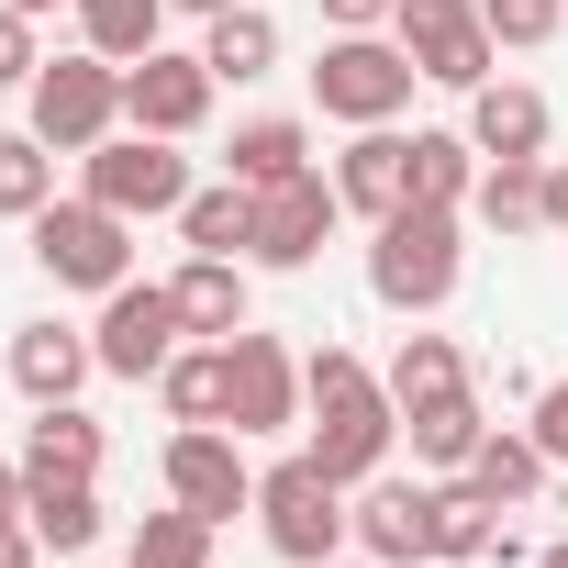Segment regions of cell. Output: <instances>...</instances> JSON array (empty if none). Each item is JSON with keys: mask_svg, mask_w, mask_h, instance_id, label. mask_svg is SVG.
I'll list each match as a JSON object with an SVG mask.
<instances>
[{"mask_svg": "<svg viewBox=\"0 0 568 568\" xmlns=\"http://www.w3.org/2000/svg\"><path fill=\"white\" fill-rule=\"evenodd\" d=\"M302 424H313V457H324L346 490L379 479L390 446H402V402H390V379H379L357 346H313V357H302Z\"/></svg>", "mask_w": 568, "mask_h": 568, "instance_id": "cell-1", "label": "cell"}, {"mask_svg": "<svg viewBox=\"0 0 568 568\" xmlns=\"http://www.w3.org/2000/svg\"><path fill=\"white\" fill-rule=\"evenodd\" d=\"M457 267H468V245H457V212L446 201H402L390 223H368V291L402 324H424V313L457 302Z\"/></svg>", "mask_w": 568, "mask_h": 568, "instance_id": "cell-2", "label": "cell"}, {"mask_svg": "<svg viewBox=\"0 0 568 568\" xmlns=\"http://www.w3.org/2000/svg\"><path fill=\"white\" fill-rule=\"evenodd\" d=\"M256 535L291 557V568H324V557H346V546H357V490L302 446V457L256 468Z\"/></svg>", "mask_w": 568, "mask_h": 568, "instance_id": "cell-3", "label": "cell"}, {"mask_svg": "<svg viewBox=\"0 0 568 568\" xmlns=\"http://www.w3.org/2000/svg\"><path fill=\"white\" fill-rule=\"evenodd\" d=\"M23 234H34V267L57 278V291H123V278H134V223L112 201H90V190L45 201Z\"/></svg>", "mask_w": 568, "mask_h": 568, "instance_id": "cell-4", "label": "cell"}, {"mask_svg": "<svg viewBox=\"0 0 568 568\" xmlns=\"http://www.w3.org/2000/svg\"><path fill=\"white\" fill-rule=\"evenodd\" d=\"M23 112H34V134H45L57 156H90V145L123 123V68L90 57V45H79V57H45L34 90H23Z\"/></svg>", "mask_w": 568, "mask_h": 568, "instance_id": "cell-5", "label": "cell"}, {"mask_svg": "<svg viewBox=\"0 0 568 568\" xmlns=\"http://www.w3.org/2000/svg\"><path fill=\"white\" fill-rule=\"evenodd\" d=\"M79 190L112 201L123 223H156V212H179L201 179H190V156H179L168 134H134V123H123V134H101V145L79 156Z\"/></svg>", "mask_w": 568, "mask_h": 568, "instance_id": "cell-6", "label": "cell"}, {"mask_svg": "<svg viewBox=\"0 0 568 568\" xmlns=\"http://www.w3.org/2000/svg\"><path fill=\"white\" fill-rule=\"evenodd\" d=\"M413 57H402V34H335L324 57H313V101L335 112V123H402V101H413Z\"/></svg>", "mask_w": 568, "mask_h": 568, "instance_id": "cell-7", "label": "cell"}, {"mask_svg": "<svg viewBox=\"0 0 568 568\" xmlns=\"http://www.w3.org/2000/svg\"><path fill=\"white\" fill-rule=\"evenodd\" d=\"M90 346H101V379H156V368L190 346V324H179V291H168V278H123V291H101V324H90Z\"/></svg>", "mask_w": 568, "mask_h": 568, "instance_id": "cell-8", "label": "cell"}, {"mask_svg": "<svg viewBox=\"0 0 568 568\" xmlns=\"http://www.w3.org/2000/svg\"><path fill=\"white\" fill-rule=\"evenodd\" d=\"M390 34H402V57L435 79V90H479L490 79V23H479V0H390Z\"/></svg>", "mask_w": 568, "mask_h": 568, "instance_id": "cell-9", "label": "cell"}, {"mask_svg": "<svg viewBox=\"0 0 568 568\" xmlns=\"http://www.w3.org/2000/svg\"><path fill=\"white\" fill-rule=\"evenodd\" d=\"M156 468H168V501H190V513H212V524L256 513V468H245V435H234V424H179Z\"/></svg>", "mask_w": 568, "mask_h": 568, "instance_id": "cell-10", "label": "cell"}, {"mask_svg": "<svg viewBox=\"0 0 568 568\" xmlns=\"http://www.w3.org/2000/svg\"><path fill=\"white\" fill-rule=\"evenodd\" d=\"M335 223H346V201H335V179H324V168L278 179V190H256V234H245V267H313Z\"/></svg>", "mask_w": 568, "mask_h": 568, "instance_id": "cell-11", "label": "cell"}, {"mask_svg": "<svg viewBox=\"0 0 568 568\" xmlns=\"http://www.w3.org/2000/svg\"><path fill=\"white\" fill-rule=\"evenodd\" d=\"M223 357H234V402H223V424L256 446V435H291L302 424V357L278 346V335H223Z\"/></svg>", "mask_w": 568, "mask_h": 568, "instance_id": "cell-12", "label": "cell"}, {"mask_svg": "<svg viewBox=\"0 0 568 568\" xmlns=\"http://www.w3.org/2000/svg\"><path fill=\"white\" fill-rule=\"evenodd\" d=\"M212 90H223V79H212L201 57H168V45H156V57H134V68H123V123H134V134L190 145V134L212 123Z\"/></svg>", "mask_w": 568, "mask_h": 568, "instance_id": "cell-13", "label": "cell"}, {"mask_svg": "<svg viewBox=\"0 0 568 568\" xmlns=\"http://www.w3.org/2000/svg\"><path fill=\"white\" fill-rule=\"evenodd\" d=\"M357 557H379V568H413V557H435V479H357Z\"/></svg>", "mask_w": 568, "mask_h": 568, "instance_id": "cell-14", "label": "cell"}, {"mask_svg": "<svg viewBox=\"0 0 568 568\" xmlns=\"http://www.w3.org/2000/svg\"><path fill=\"white\" fill-rule=\"evenodd\" d=\"M90 368H101V346H90L79 324H12V390H23L34 413H45V402H79Z\"/></svg>", "mask_w": 568, "mask_h": 568, "instance_id": "cell-15", "label": "cell"}, {"mask_svg": "<svg viewBox=\"0 0 568 568\" xmlns=\"http://www.w3.org/2000/svg\"><path fill=\"white\" fill-rule=\"evenodd\" d=\"M435 557H446V568H524V535H513L501 501H479L468 479H435Z\"/></svg>", "mask_w": 568, "mask_h": 568, "instance_id": "cell-16", "label": "cell"}, {"mask_svg": "<svg viewBox=\"0 0 568 568\" xmlns=\"http://www.w3.org/2000/svg\"><path fill=\"white\" fill-rule=\"evenodd\" d=\"M546 134H557L546 90H524V79H479L468 90V145L479 156H546Z\"/></svg>", "mask_w": 568, "mask_h": 568, "instance_id": "cell-17", "label": "cell"}, {"mask_svg": "<svg viewBox=\"0 0 568 568\" xmlns=\"http://www.w3.org/2000/svg\"><path fill=\"white\" fill-rule=\"evenodd\" d=\"M57 479H101V424L79 402H45L23 424V490H57Z\"/></svg>", "mask_w": 568, "mask_h": 568, "instance_id": "cell-18", "label": "cell"}, {"mask_svg": "<svg viewBox=\"0 0 568 568\" xmlns=\"http://www.w3.org/2000/svg\"><path fill=\"white\" fill-rule=\"evenodd\" d=\"M335 201L368 212V223H390V212L413 201V190H402V134H390V123H357V145L335 156Z\"/></svg>", "mask_w": 568, "mask_h": 568, "instance_id": "cell-19", "label": "cell"}, {"mask_svg": "<svg viewBox=\"0 0 568 568\" xmlns=\"http://www.w3.org/2000/svg\"><path fill=\"white\" fill-rule=\"evenodd\" d=\"M546 468H557V457H546V446H535L524 424H490V435H479V457H468L457 479H468L479 501H501V513H524V501L546 490Z\"/></svg>", "mask_w": 568, "mask_h": 568, "instance_id": "cell-20", "label": "cell"}, {"mask_svg": "<svg viewBox=\"0 0 568 568\" xmlns=\"http://www.w3.org/2000/svg\"><path fill=\"white\" fill-rule=\"evenodd\" d=\"M479 145H468V123L457 134H402V190L413 201H446V212H468V190H479Z\"/></svg>", "mask_w": 568, "mask_h": 568, "instance_id": "cell-21", "label": "cell"}, {"mask_svg": "<svg viewBox=\"0 0 568 568\" xmlns=\"http://www.w3.org/2000/svg\"><path fill=\"white\" fill-rule=\"evenodd\" d=\"M402 435H413V457H424L435 479H457V468L479 457L490 413H479V390H446V402H413V413H402Z\"/></svg>", "mask_w": 568, "mask_h": 568, "instance_id": "cell-22", "label": "cell"}, {"mask_svg": "<svg viewBox=\"0 0 568 568\" xmlns=\"http://www.w3.org/2000/svg\"><path fill=\"white\" fill-rule=\"evenodd\" d=\"M168 291H179V324H190V335H212V346L245 335V256H190Z\"/></svg>", "mask_w": 568, "mask_h": 568, "instance_id": "cell-23", "label": "cell"}, {"mask_svg": "<svg viewBox=\"0 0 568 568\" xmlns=\"http://www.w3.org/2000/svg\"><path fill=\"white\" fill-rule=\"evenodd\" d=\"M201 68H212V79H234V90L278 68V23H267V0H234V12H212V23H201Z\"/></svg>", "mask_w": 568, "mask_h": 568, "instance_id": "cell-24", "label": "cell"}, {"mask_svg": "<svg viewBox=\"0 0 568 568\" xmlns=\"http://www.w3.org/2000/svg\"><path fill=\"white\" fill-rule=\"evenodd\" d=\"M468 212L490 234H546V156H490L479 190H468Z\"/></svg>", "mask_w": 568, "mask_h": 568, "instance_id": "cell-25", "label": "cell"}, {"mask_svg": "<svg viewBox=\"0 0 568 568\" xmlns=\"http://www.w3.org/2000/svg\"><path fill=\"white\" fill-rule=\"evenodd\" d=\"M156 402H168V424H223V402H234V357L201 335V346H179L168 368H156Z\"/></svg>", "mask_w": 568, "mask_h": 568, "instance_id": "cell-26", "label": "cell"}, {"mask_svg": "<svg viewBox=\"0 0 568 568\" xmlns=\"http://www.w3.org/2000/svg\"><path fill=\"white\" fill-rule=\"evenodd\" d=\"M23 524L45 557H90L112 513H101V479H57V490H23Z\"/></svg>", "mask_w": 568, "mask_h": 568, "instance_id": "cell-27", "label": "cell"}, {"mask_svg": "<svg viewBox=\"0 0 568 568\" xmlns=\"http://www.w3.org/2000/svg\"><path fill=\"white\" fill-rule=\"evenodd\" d=\"M313 168V134L291 123V112H256V123H234V156H223V179H245V190H278V179H302Z\"/></svg>", "mask_w": 568, "mask_h": 568, "instance_id": "cell-28", "label": "cell"}, {"mask_svg": "<svg viewBox=\"0 0 568 568\" xmlns=\"http://www.w3.org/2000/svg\"><path fill=\"white\" fill-rule=\"evenodd\" d=\"M179 234H190V256H245V234H256V190H245V179L190 190V201H179Z\"/></svg>", "mask_w": 568, "mask_h": 568, "instance_id": "cell-29", "label": "cell"}, {"mask_svg": "<svg viewBox=\"0 0 568 568\" xmlns=\"http://www.w3.org/2000/svg\"><path fill=\"white\" fill-rule=\"evenodd\" d=\"M156 34H168V0H79V45L112 57V68L156 57Z\"/></svg>", "mask_w": 568, "mask_h": 568, "instance_id": "cell-30", "label": "cell"}, {"mask_svg": "<svg viewBox=\"0 0 568 568\" xmlns=\"http://www.w3.org/2000/svg\"><path fill=\"white\" fill-rule=\"evenodd\" d=\"M379 379H390V402L413 413V402H446V390H468V357H457V335H402Z\"/></svg>", "mask_w": 568, "mask_h": 568, "instance_id": "cell-31", "label": "cell"}, {"mask_svg": "<svg viewBox=\"0 0 568 568\" xmlns=\"http://www.w3.org/2000/svg\"><path fill=\"white\" fill-rule=\"evenodd\" d=\"M212 513H190V501H168V513H145L134 524V546H123V568H212Z\"/></svg>", "mask_w": 568, "mask_h": 568, "instance_id": "cell-32", "label": "cell"}, {"mask_svg": "<svg viewBox=\"0 0 568 568\" xmlns=\"http://www.w3.org/2000/svg\"><path fill=\"white\" fill-rule=\"evenodd\" d=\"M57 201V145L23 123V134H0V223H34Z\"/></svg>", "mask_w": 568, "mask_h": 568, "instance_id": "cell-33", "label": "cell"}, {"mask_svg": "<svg viewBox=\"0 0 568 568\" xmlns=\"http://www.w3.org/2000/svg\"><path fill=\"white\" fill-rule=\"evenodd\" d=\"M479 23H490V45H513V57H535L557 23H568V0H479Z\"/></svg>", "mask_w": 568, "mask_h": 568, "instance_id": "cell-34", "label": "cell"}, {"mask_svg": "<svg viewBox=\"0 0 568 568\" xmlns=\"http://www.w3.org/2000/svg\"><path fill=\"white\" fill-rule=\"evenodd\" d=\"M34 68H45V45H34V12H12V0H0V90H34Z\"/></svg>", "mask_w": 568, "mask_h": 568, "instance_id": "cell-35", "label": "cell"}, {"mask_svg": "<svg viewBox=\"0 0 568 568\" xmlns=\"http://www.w3.org/2000/svg\"><path fill=\"white\" fill-rule=\"evenodd\" d=\"M524 435H535V446H546V457L568 468V379H546V390H535V413H524Z\"/></svg>", "mask_w": 568, "mask_h": 568, "instance_id": "cell-36", "label": "cell"}, {"mask_svg": "<svg viewBox=\"0 0 568 568\" xmlns=\"http://www.w3.org/2000/svg\"><path fill=\"white\" fill-rule=\"evenodd\" d=\"M324 23H335V34H379V23H390V0H324Z\"/></svg>", "mask_w": 568, "mask_h": 568, "instance_id": "cell-37", "label": "cell"}, {"mask_svg": "<svg viewBox=\"0 0 568 568\" xmlns=\"http://www.w3.org/2000/svg\"><path fill=\"white\" fill-rule=\"evenodd\" d=\"M546 234H568V156H546Z\"/></svg>", "mask_w": 568, "mask_h": 568, "instance_id": "cell-38", "label": "cell"}, {"mask_svg": "<svg viewBox=\"0 0 568 568\" xmlns=\"http://www.w3.org/2000/svg\"><path fill=\"white\" fill-rule=\"evenodd\" d=\"M23 524V457H0V535Z\"/></svg>", "mask_w": 568, "mask_h": 568, "instance_id": "cell-39", "label": "cell"}, {"mask_svg": "<svg viewBox=\"0 0 568 568\" xmlns=\"http://www.w3.org/2000/svg\"><path fill=\"white\" fill-rule=\"evenodd\" d=\"M0 568H45V546H34V524H12V535H0Z\"/></svg>", "mask_w": 568, "mask_h": 568, "instance_id": "cell-40", "label": "cell"}, {"mask_svg": "<svg viewBox=\"0 0 568 568\" xmlns=\"http://www.w3.org/2000/svg\"><path fill=\"white\" fill-rule=\"evenodd\" d=\"M168 12H190V23H212V12H234V0H168Z\"/></svg>", "mask_w": 568, "mask_h": 568, "instance_id": "cell-41", "label": "cell"}, {"mask_svg": "<svg viewBox=\"0 0 568 568\" xmlns=\"http://www.w3.org/2000/svg\"><path fill=\"white\" fill-rule=\"evenodd\" d=\"M12 12H34V23H45V12H57V0H12Z\"/></svg>", "mask_w": 568, "mask_h": 568, "instance_id": "cell-42", "label": "cell"}, {"mask_svg": "<svg viewBox=\"0 0 568 568\" xmlns=\"http://www.w3.org/2000/svg\"><path fill=\"white\" fill-rule=\"evenodd\" d=\"M535 568H568V546H546V557H535Z\"/></svg>", "mask_w": 568, "mask_h": 568, "instance_id": "cell-43", "label": "cell"}, {"mask_svg": "<svg viewBox=\"0 0 568 568\" xmlns=\"http://www.w3.org/2000/svg\"><path fill=\"white\" fill-rule=\"evenodd\" d=\"M324 568H379V557H324Z\"/></svg>", "mask_w": 568, "mask_h": 568, "instance_id": "cell-44", "label": "cell"}]
</instances>
